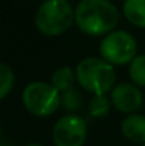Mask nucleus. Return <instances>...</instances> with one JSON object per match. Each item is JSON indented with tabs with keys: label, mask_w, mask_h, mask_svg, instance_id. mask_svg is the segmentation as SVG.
<instances>
[{
	"label": "nucleus",
	"mask_w": 145,
	"mask_h": 146,
	"mask_svg": "<svg viewBox=\"0 0 145 146\" xmlns=\"http://www.w3.org/2000/svg\"><path fill=\"white\" fill-rule=\"evenodd\" d=\"M100 54L102 60L111 65L131 64V61L137 57V41L128 31L114 30L102 38L100 44Z\"/></svg>",
	"instance_id": "obj_5"
},
{
	"label": "nucleus",
	"mask_w": 145,
	"mask_h": 146,
	"mask_svg": "<svg viewBox=\"0 0 145 146\" xmlns=\"http://www.w3.org/2000/svg\"><path fill=\"white\" fill-rule=\"evenodd\" d=\"M142 146H145V143H144V145H142Z\"/></svg>",
	"instance_id": "obj_17"
},
{
	"label": "nucleus",
	"mask_w": 145,
	"mask_h": 146,
	"mask_svg": "<svg viewBox=\"0 0 145 146\" xmlns=\"http://www.w3.org/2000/svg\"><path fill=\"white\" fill-rule=\"evenodd\" d=\"M112 105L124 112V113H134L138 111L142 105V94L137 88V85L128 84V82H121L115 85L110 94Z\"/></svg>",
	"instance_id": "obj_7"
},
{
	"label": "nucleus",
	"mask_w": 145,
	"mask_h": 146,
	"mask_svg": "<svg viewBox=\"0 0 145 146\" xmlns=\"http://www.w3.org/2000/svg\"><path fill=\"white\" fill-rule=\"evenodd\" d=\"M130 77L138 87H145V55H137L130 64Z\"/></svg>",
	"instance_id": "obj_11"
},
{
	"label": "nucleus",
	"mask_w": 145,
	"mask_h": 146,
	"mask_svg": "<svg viewBox=\"0 0 145 146\" xmlns=\"http://www.w3.org/2000/svg\"><path fill=\"white\" fill-rule=\"evenodd\" d=\"M13 84H14V75L11 68L7 64L1 62L0 64V98L1 99H4L9 95V92L13 88Z\"/></svg>",
	"instance_id": "obj_12"
},
{
	"label": "nucleus",
	"mask_w": 145,
	"mask_h": 146,
	"mask_svg": "<svg viewBox=\"0 0 145 146\" xmlns=\"http://www.w3.org/2000/svg\"><path fill=\"white\" fill-rule=\"evenodd\" d=\"M26 146H43V145H40V143H30V145H26Z\"/></svg>",
	"instance_id": "obj_15"
},
{
	"label": "nucleus",
	"mask_w": 145,
	"mask_h": 146,
	"mask_svg": "<svg viewBox=\"0 0 145 146\" xmlns=\"http://www.w3.org/2000/svg\"><path fill=\"white\" fill-rule=\"evenodd\" d=\"M1 146H10V145H7V143H3V145H1Z\"/></svg>",
	"instance_id": "obj_16"
},
{
	"label": "nucleus",
	"mask_w": 145,
	"mask_h": 146,
	"mask_svg": "<svg viewBox=\"0 0 145 146\" xmlns=\"http://www.w3.org/2000/svg\"><path fill=\"white\" fill-rule=\"evenodd\" d=\"M61 106L65 111H77L81 106V97L77 90L71 88L61 94Z\"/></svg>",
	"instance_id": "obj_14"
},
{
	"label": "nucleus",
	"mask_w": 145,
	"mask_h": 146,
	"mask_svg": "<svg viewBox=\"0 0 145 146\" xmlns=\"http://www.w3.org/2000/svg\"><path fill=\"white\" fill-rule=\"evenodd\" d=\"M23 105L34 116H50L61 105V94L51 85L41 81H34L23 90Z\"/></svg>",
	"instance_id": "obj_4"
},
{
	"label": "nucleus",
	"mask_w": 145,
	"mask_h": 146,
	"mask_svg": "<svg viewBox=\"0 0 145 146\" xmlns=\"http://www.w3.org/2000/svg\"><path fill=\"white\" fill-rule=\"evenodd\" d=\"M86 138L87 122L76 113L61 116L53 128V142L55 146H83Z\"/></svg>",
	"instance_id": "obj_6"
},
{
	"label": "nucleus",
	"mask_w": 145,
	"mask_h": 146,
	"mask_svg": "<svg viewBox=\"0 0 145 146\" xmlns=\"http://www.w3.org/2000/svg\"><path fill=\"white\" fill-rule=\"evenodd\" d=\"M122 10L130 23L145 29V0H125Z\"/></svg>",
	"instance_id": "obj_9"
},
{
	"label": "nucleus",
	"mask_w": 145,
	"mask_h": 146,
	"mask_svg": "<svg viewBox=\"0 0 145 146\" xmlns=\"http://www.w3.org/2000/svg\"><path fill=\"white\" fill-rule=\"evenodd\" d=\"M76 77L78 84L94 95L111 92L117 78L114 65L97 57H88L80 61L76 68Z\"/></svg>",
	"instance_id": "obj_2"
},
{
	"label": "nucleus",
	"mask_w": 145,
	"mask_h": 146,
	"mask_svg": "<svg viewBox=\"0 0 145 146\" xmlns=\"http://www.w3.org/2000/svg\"><path fill=\"white\" fill-rule=\"evenodd\" d=\"M34 21L40 33L54 37L65 33L76 20L67 0H46L39 7Z\"/></svg>",
	"instance_id": "obj_3"
},
{
	"label": "nucleus",
	"mask_w": 145,
	"mask_h": 146,
	"mask_svg": "<svg viewBox=\"0 0 145 146\" xmlns=\"http://www.w3.org/2000/svg\"><path fill=\"white\" fill-rule=\"evenodd\" d=\"M77 80L76 72L70 68V67H61L57 68L53 75H51V85L58 91V92H65L68 90L73 88L74 81Z\"/></svg>",
	"instance_id": "obj_10"
},
{
	"label": "nucleus",
	"mask_w": 145,
	"mask_h": 146,
	"mask_svg": "<svg viewBox=\"0 0 145 146\" xmlns=\"http://www.w3.org/2000/svg\"><path fill=\"white\" fill-rule=\"evenodd\" d=\"M110 99L105 95H94L90 101V113L94 118H105L110 112Z\"/></svg>",
	"instance_id": "obj_13"
},
{
	"label": "nucleus",
	"mask_w": 145,
	"mask_h": 146,
	"mask_svg": "<svg viewBox=\"0 0 145 146\" xmlns=\"http://www.w3.org/2000/svg\"><path fill=\"white\" fill-rule=\"evenodd\" d=\"M74 20L84 34L107 36L114 31L120 13L108 0H81L76 7Z\"/></svg>",
	"instance_id": "obj_1"
},
{
	"label": "nucleus",
	"mask_w": 145,
	"mask_h": 146,
	"mask_svg": "<svg viewBox=\"0 0 145 146\" xmlns=\"http://www.w3.org/2000/svg\"><path fill=\"white\" fill-rule=\"evenodd\" d=\"M121 132L125 139L134 143H145V116L131 113L121 122Z\"/></svg>",
	"instance_id": "obj_8"
}]
</instances>
